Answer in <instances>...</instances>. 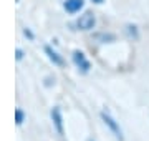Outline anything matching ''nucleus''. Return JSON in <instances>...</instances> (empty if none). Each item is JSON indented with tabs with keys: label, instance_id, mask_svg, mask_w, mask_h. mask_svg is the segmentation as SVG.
<instances>
[{
	"label": "nucleus",
	"instance_id": "f03ea898",
	"mask_svg": "<svg viewBox=\"0 0 149 141\" xmlns=\"http://www.w3.org/2000/svg\"><path fill=\"white\" fill-rule=\"evenodd\" d=\"M95 23H96L95 15H93L91 12H86V13H83V15L78 18L76 25H78L80 30H91V28L95 27Z\"/></svg>",
	"mask_w": 149,
	"mask_h": 141
},
{
	"label": "nucleus",
	"instance_id": "9d476101",
	"mask_svg": "<svg viewBox=\"0 0 149 141\" xmlns=\"http://www.w3.org/2000/svg\"><path fill=\"white\" fill-rule=\"evenodd\" d=\"M91 2H95V3H103L104 0H91Z\"/></svg>",
	"mask_w": 149,
	"mask_h": 141
},
{
	"label": "nucleus",
	"instance_id": "39448f33",
	"mask_svg": "<svg viewBox=\"0 0 149 141\" xmlns=\"http://www.w3.org/2000/svg\"><path fill=\"white\" fill-rule=\"evenodd\" d=\"M83 8V0H66L65 2V10L68 13H76Z\"/></svg>",
	"mask_w": 149,
	"mask_h": 141
},
{
	"label": "nucleus",
	"instance_id": "7ed1b4c3",
	"mask_svg": "<svg viewBox=\"0 0 149 141\" xmlns=\"http://www.w3.org/2000/svg\"><path fill=\"white\" fill-rule=\"evenodd\" d=\"M73 61H74V65L78 66V68L83 71V73H86V71L91 68L90 61H88V60L85 58V55L81 53V52H78V50H76V52L73 53Z\"/></svg>",
	"mask_w": 149,
	"mask_h": 141
},
{
	"label": "nucleus",
	"instance_id": "423d86ee",
	"mask_svg": "<svg viewBox=\"0 0 149 141\" xmlns=\"http://www.w3.org/2000/svg\"><path fill=\"white\" fill-rule=\"evenodd\" d=\"M45 52H47V55L50 57V60L53 61L55 65H58V66H63L65 65V61H63V58L60 57L55 50H52V47H45Z\"/></svg>",
	"mask_w": 149,
	"mask_h": 141
},
{
	"label": "nucleus",
	"instance_id": "0eeeda50",
	"mask_svg": "<svg viewBox=\"0 0 149 141\" xmlns=\"http://www.w3.org/2000/svg\"><path fill=\"white\" fill-rule=\"evenodd\" d=\"M23 119H25V113H23L20 108H17L15 110V123H17V125H22V123H23Z\"/></svg>",
	"mask_w": 149,
	"mask_h": 141
},
{
	"label": "nucleus",
	"instance_id": "20e7f679",
	"mask_svg": "<svg viewBox=\"0 0 149 141\" xmlns=\"http://www.w3.org/2000/svg\"><path fill=\"white\" fill-rule=\"evenodd\" d=\"M52 119H53V125L56 128L60 135H63V119H61V113H60V108L58 106H55L52 110Z\"/></svg>",
	"mask_w": 149,
	"mask_h": 141
},
{
	"label": "nucleus",
	"instance_id": "f257e3e1",
	"mask_svg": "<svg viewBox=\"0 0 149 141\" xmlns=\"http://www.w3.org/2000/svg\"><path fill=\"white\" fill-rule=\"evenodd\" d=\"M101 119L104 121V125L109 128V131H111L113 135L116 136V140L119 141H124V136H123V130L121 126H119V123H118L116 119L113 118L111 114L108 113V111H101Z\"/></svg>",
	"mask_w": 149,
	"mask_h": 141
},
{
	"label": "nucleus",
	"instance_id": "1a4fd4ad",
	"mask_svg": "<svg viewBox=\"0 0 149 141\" xmlns=\"http://www.w3.org/2000/svg\"><path fill=\"white\" fill-rule=\"evenodd\" d=\"M23 33H25V35H27V37L33 38V35H32V33H30V30H27V28H25V30H23Z\"/></svg>",
	"mask_w": 149,
	"mask_h": 141
},
{
	"label": "nucleus",
	"instance_id": "6e6552de",
	"mask_svg": "<svg viewBox=\"0 0 149 141\" xmlns=\"http://www.w3.org/2000/svg\"><path fill=\"white\" fill-rule=\"evenodd\" d=\"M15 57H17V60H22L23 58V52H22L20 48H17L15 50Z\"/></svg>",
	"mask_w": 149,
	"mask_h": 141
},
{
	"label": "nucleus",
	"instance_id": "9b49d317",
	"mask_svg": "<svg viewBox=\"0 0 149 141\" xmlns=\"http://www.w3.org/2000/svg\"><path fill=\"white\" fill-rule=\"evenodd\" d=\"M90 141H93V140H90Z\"/></svg>",
	"mask_w": 149,
	"mask_h": 141
}]
</instances>
